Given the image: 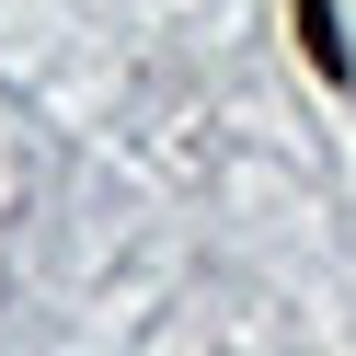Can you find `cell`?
Listing matches in <instances>:
<instances>
[{
	"label": "cell",
	"instance_id": "6da1fadb",
	"mask_svg": "<svg viewBox=\"0 0 356 356\" xmlns=\"http://www.w3.org/2000/svg\"><path fill=\"white\" fill-rule=\"evenodd\" d=\"M299 47H310V70H322V81H345V35H333V0H299Z\"/></svg>",
	"mask_w": 356,
	"mask_h": 356
}]
</instances>
